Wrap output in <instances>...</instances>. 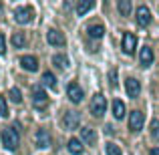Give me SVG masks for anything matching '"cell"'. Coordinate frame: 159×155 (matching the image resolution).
I'll return each mask as SVG.
<instances>
[{
	"label": "cell",
	"mask_w": 159,
	"mask_h": 155,
	"mask_svg": "<svg viewBox=\"0 0 159 155\" xmlns=\"http://www.w3.org/2000/svg\"><path fill=\"white\" fill-rule=\"evenodd\" d=\"M0 137H2V145H4L6 149L14 151V149L18 147V141H20V139H18V133H16L12 127H6V129L2 131V135H0Z\"/></svg>",
	"instance_id": "1"
},
{
	"label": "cell",
	"mask_w": 159,
	"mask_h": 155,
	"mask_svg": "<svg viewBox=\"0 0 159 155\" xmlns=\"http://www.w3.org/2000/svg\"><path fill=\"white\" fill-rule=\"evenodd\" d=\"M79 125H81V115L77 111H65V115H62V127L66 131H73Z\"/></svg>",
	"instance_id": "2"
},
{
	"label": "cell",
	"mask_w": 159,
	"mask_h": 155,
	"mask_svg": "<svg viewBox=\"0 0 159 155\" xmlns=\"http://www.w3.org/2000/svg\"><path fill=\"white\" fill-rule=\"evenodd\" d=\"M32 16H34V10H32V6H18L14 10V20L18 24H28L32 20Z\"/></svg>",
	"instance_id": "3"
},
{
	"label": "cell",
	"mask_w": 159,
	"mask_h": 155,
	"mask_svg": "<svg viewBox=\"0 0 159 155\" xmlns=\"http://www.w3.org/2000/svg\"><path fill=\"white\" fill-rule=\"evenodd\" d=\"M107 111V101L103 95H95L93 101H91V113H93V117H103Z\"/></svg>",
	"instance_id": "4"
},
{
	"label": "cell",
	"mask_w": 159,
	"mask_h": 155,
	"mask_svg": "<svg viewBox=\"0 0 159 155\" xmlns=\"http://www.w3.org/2000/svg\"><path fill=\"white\" fill-rule=\"evenodd\" d=\"M143 123H145V117L141 111H131L129 113V129L131 131H141L143 129Z\"/></svg>",
	"instance_id": "5"
},
{
	"label": "cell",
	"mask_w": 159,
	"mask_h": 155,
	"mask_svg": "<svg viewBox=\"0 0 159 155\" xmlns=\"http://www.w3.org/2000/svg\"><path fill=\"white\" fill-rule=\"evenodd\" d=\"M137 24H139V26H149V24H151V10H149L145 4L137 6Z\"/></svg>",
	"instance_id": "6"
},
{
	"label": "cell",
	"mask_w": 159,
	"mask_h": 155,
	"mask_svg": "<svg viewBox=\"0 0 159 155\" xmlns=\"http://www.w3.org/2000/svg\"><path fill=\"white\" fill-rule=\"evenodd\" d=\"M34 143H36V147H39V149H47L48 145H51V135H48L47 129H39V131H36Z\"/></svg>",
	"instance_id": "7"
},
{
	"label": "cell",
	"mask_w": 159,
	"mask_h": 155,
	"mask_svg": "<svg viewBox=\"0 0 159 155\" xmlns=\"http://www.w3.org/2000/svg\"><path fill=\"white\" fill-rule=\"evenodd\" d=\"M47 40L52 47H65V36H62V32L57 30V28H51V30L47 32Z\"/></svg>",
	"instance_id": "8"
},
{
	"label": "cell",
	"mask_w": 159,
	"mask_h": 155,
	"mask_svg": "<svg viewBox=\"0 0 159 155\" xmlns=\"http://www.w3.org/2000/svg\"><path fill=\"white\" fill-rule=\"evenodd\" d=\"M20 66H22L24 71L34 73V71H39V58L32 57V54H24V57L20 58Z\"/></svg>",
	"instance_id": "9"
},
{
	"label": "cell",
	"mask_w": 159,
	"mask_h": 155,
	"mask_svg": "<svg viewBox=\"0 0 159 155\" xmlns=\"http://www.w3.org/2000/svg\"><path fill=\"white\" fill-rule=\"evenodd\" d=\"M125 91H127V95H129L131 99L139 97V93H141L139 81H137V79H127V81H125Z\"/></svg>",
	"instance_id": "10"
},
{
	"label": "cell",
	"mask_w": 159,
	"mask_h": 155,
	"mask_svg": "<svg viewBox=\"0 0 159 155\" xmlns=\"http://www.w3.org/2000/svg\"><path fill=\"white\" fill-rule=\"evenodd\" d=\"M47 101H48V97L43 91V87H32V103H34L36 107H44Z\"/></svg>",
	"instance_id": "11"
},
{
	"label": "cell",
	"mask_w": 159,
	"mask_h": 155,
	"mask_svg": "<svg viewBox=\"0 0 159 155\" xmlns=\"http://www.w3.org/2000/svg\"><path fill=\"white\" fill-rule=\"evenodd\" d=\"M66 95H69V99L73 103H81L83 101V89L77 85V83H70V85L66 87Z\"/></svg>",
	"instance_id": "12"
},
{
	"label": "cell",
	"mask_w": 159,
	"mask_h": 155,
	"mask_svg": "<svg viewBox=\"0 0 159 155\" xmlns=\"http://www.w3.org/2000/svg\"><path fill=\"white\" fill-rule=\"evenodd\" d=\"M135 47H137V39H135V34L127 32V34L123 36V51L127 52V54H133V52H135Z\"/></svg>",
	"instance_id": "13"
},
{
	"label": "cell",
	"mask_w": 159,
	"mask_h": 155,
	"mask_svg": "<svg viewBox=\"0 0 159 155\" xmlns=\"http://www.w3.org/2000/svg\"><path fill=\"white\" fill-rule=\"evenodd\" d=\"M81 141L85 145H95L97 143V135H95V131L91 127H83L81 129Z\"/></svg>",
	"instance_id": "14"
},
{
	"label": "cell",
	"mask_w": 159,
	"mask_h": 155,
	"mask_svg": "<svg viewBox=\"0 0 159 155\" xmlns=\"http://www.w3.org/2000/svg\"><path fill=\"white\" fill-rule=\"evenodd\" d=\"M139 58H141V65L143 66H149L153 62V51L149 47H145V48H141V54H139Z\"/></svg>",
	"instance_id": "15"
},
{
	"label": "cell",
	"mask_w": 159,
	"mask_h": 155,
	"mask_svg": "<svg viewBox=\"0 0 159 155\" xmlns=\"http://www.w3.org/2000/svg\"><path fill=\"white\" fill-rule=\"evenodd\" d=\"M87 32H89L91 39H103V34H105V26H103V24H91Z\"/></svg>",
	"instance_id": "16"
},
{
	"label": "cell",
	"mask_w": 159,
	"mask_h": 155,
	"mask_svg": "<svg viewBox=\"0 0 159 155\" xmlns=\"http://www.w3.org/2000/svg\"><path fill=\"white\" fill-rule=\"evenodd\" d=\"M69 151L73 153V155H81L83 153V143H81V139H77V137H73V139H69Z\"/></svg>",
	"instance_id": "17"
},
{
	"label": "cell",
	"mask_w": 159,
	"mask_h": 155,
	"mask_svg": "<svg viewBox=\"0 0 159 155\" xmlns=\"http://www.w3.org/2000/svg\"><path fill=\"white\" fill-rule=\"evenodd\" d=\"M93 6H95L93 0H83V2H79V4H77V14H79V16L87 14V12H89Z\"/></svg>",
	"instance_id": "18"
},
{
	"label": "cell",
	"mask_w": 159,
	"mask_h": 155,
	"mask_svg": "<svg viewBox=\"0 0 159 155\" xmlns=\"http://www.w3.org/2000/svg\"><path fill=\"white\" fill-rule=\"evenodd\" d=\"M113 115H115V119H123L125 117V105L123 101H113Z\"/></svg>",
	"instance_id": "19"
},
{
	"label": "cell",
	"mask_w": 159,
	"mask_h": 155,
	"mask_svg": "<svg viewBox=\"0 0 159 155\" xmlns=\"http://www.w3.org/2000/svg\"><path fill=\"white\" fill-rule=\"evenodd\" d=\"M117 8H119V12L123 16H129L131 14V0H119V2H117Z\"/></svg>",
	"instance_id": "20"
},
{
	"label": "cell",
	"mask_w": 159,
	"mask_h": 155,
	"mask_svg": "<svg viewBox=\"0 0 159 155\" xmlns=\"http://www.w3.org/2000/svg\"><path fill=\"white\" fill-rule=\"evenodd\" d=\"M12 44H14V48H22L24 44H26L24 32H14V34H12Z\"/></svg>",
	"instance_id": "21"
},
{
	"label": "cell",
	"mask_w": 159,
	"mask_h": 155,
	"mask_svg": "<svg viewBox=\"0 0 159 155\" xmlns=\"http://www.w3.org/2000/svg\"><path fill=\"white\" fill-rule=\"evenodd\" d=\"M43 83L48 85L51 89H54V87H57V77H54L52 73H48V71H44V73H43Z\"/></svg>",
	"instance_id": "22"
},
{
	"label": "cell",
	"mask_w": 159,
	"mask_h": 155,
	"mask_svg": "<svg viewBox=\"0 0 159 155\" xmlns=\"http://www.w3.org/2000/svg\"><path fill=\"white\" fill-rule=\"evenodd\" d=\"M52 62L58 66V69H66V66H69V58H66L65 54H54V57H52Z\"/></svg>",
	"instance_id": "23"
},
{
	"label": "cell",
	"mask_w": 159,
	"mask_h": 155,
	"mask_svg": "<svg viewBox=\"0 0 159 155\" xmlns=\"http://www.w3.org/2000/svg\"><path fill=\"white\" fill-rule=\"evenodd\" d=\"M8 95H10V99L14 103H22V93H20V89H10Z\"/></svg>",
	"instance_id": "24"
},
{
	"label": "cell",
	"mask_w": 159,
	"mask_h": 155,
	"mask_svg": "<svg viewBox=\"0 0 159 155\" xmlns=\"http://www.w3.org/2000/svg\"><path fill=\"white\" fill-rule=\"evenodd\" d=\"M151 137L159 141V119H153L151 121Z\"/></svg>",
	"instance_id": "25"
},
{
	"label": "cell",
	"mask_w": 159,
	"mask_h": 155,
	"mask_svg": "<svg viewBox=\"0 0 159 155\" xmlns=\"http://www.w3.org/2000/svg\"><path fill=\"white\" fill-rule=\"evenodd\" d=\"M107 155H123V153H121L119 145H115V143H107Z\"/></svg>",
	"instance_id": "26"
},
{
	"label": "cell",
	"mask_w": 159,
	"mask_h": 155,
	"mask_svg": "<svg viewBox=\"0 0 159 155\" xmlns=\"http://www.w3.org/2000/svg\"><path fill=\"white\" fill-rule=\"evenodd\" d=\"M0 117H8V105L4 97H0Z\"/></svg>",
	"instance_id": "27"
},
{
	"label": "cell",
	"mask_w": 159,
	"mask_h": 155,
	"mask_svg": "<svg viewBox=\"0 0 159 155\" xmlns=\"http://www.w3.org/2000/svg\"><path fill=\"white\" fill-rule=\"evenodd\" d=\"M6 52V39H4V34L0 32V54Z\"/></svg>",
	"instance_id": "28"
},
{
	"label": "cell",
	"mask_w": 159,
	"mask_h": 155,
	"mask_svg": "<svg viewBox=\"0 0 159 155\" xmlns=\"http://www.w3.org/2000/svg\"><path fill=\"white\" fill-rule=\"evenodd\" d=\"M109 79H111V85L115 87V85H117V81H115V79H117V71H113V73L109 75Z\"/></svg>",
	"instance_id": "29"
},
{
	"label": "cell",
	"mask_w": 159,
	"mask_h": 155,
	"mask_svg": "<svg viewBox=\"0 0 159 155\" xmlns=\"http://www.w3.org/2000/svg\"><path fill=\"white\" fill-rule=\"evenodd\" d=\"M149 155H159V147H155V149H151V151H149Z\"/></svg>",
	"instance_id": "30"
}]
</instances>
